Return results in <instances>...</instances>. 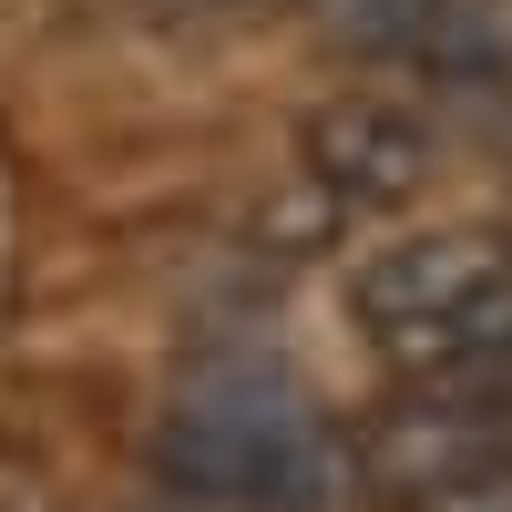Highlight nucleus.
I'll use <instances>...</instances> for the list:
<instances>
[{
    "label": "nucleus",
    "mask_w": 512,
    "mask_h": 512,
    "mask_svg": "<svg viewBox=\"0 0 512 512\" xmlns=\"http://www.w3.org/2000/svg\"><path fill=\"white\" fill-rule=\"evenodd\" d=\"M154 472L175 502L216 512H328L338 492H359L349 431L277 359H195L154 431Z\"/></svg>",
    "instance_id": "nucleus-1"
},
{
    "label": "nucleus",
    "mask_w": 512,
    "mask_h": 512,
    "mask_svg": "<svg viewBox=\"0 0 512 512\" xmlns=\"http://www.w3.org/2000/svg\"><path fill=\"white\" fill-rule=\"evenodd\" d=\"M349 318L400 379H472L512 359V226H431L349 277Z\"/></svg>",
    "instance_id": "nucleus-2"
},
{
    "label": "nucleus",
    "mask_w": 512,
    "mask_h": 512,
    "mask_svg": "<svg viewBox=\"0 0 512 512\" xmlns=\"http://www.w3.org/2000/svg\"><path fill=\"white\" fill-rule=\"evenodd\" d=\"M359 492L390 512H461L512 492V390L502 379H420L410 400L349 431Z\"/></svg>",
    "instance_id": "nucleus-3"
},
{
    "label": "nucleus",
    "mask_w": 512,
    "mask_h": 512,
    "mask_svg": "<svg viewBox=\"0 0 512 512\" xmlns=\"http://www.w3.org/2000/svg\"><path fill=\"white\" fill-rule=\"evenodd\" d=\"M297 154H308V185L338 205H410L431 185V123L390 93H338L297 123Z\"/></svg>",
    "instance_id": "nucleus-4"
},
{
    "label": "nucleus",
    "mask_w": 512,
    "mask_h": 512,
    "mask_svg": "<svg viewBox=\"0 0 512 512\" xmlns=\"http://www.w3.org/2000/svg\"><path fill=\"white\" fill-rule=\"evenodd\" d=\"M400 62L441 72V82H492V72H512V0H420Z\"/></svg>",
    "instance_id": "nucleus-5"
},
{
    "label": "nucleus",
    "mask_w": 512,
    "mask_h": 512,
    "mask_svg": "<svg viewBox=\"0 0 512 512\" xmlns=\"http://www.w3.org/2000/svg\"><path fill=\"white\" fill-rule=\"evenodd\" d=\"M461 512H512V492H482V502H461Z\"/></svg>",
    "instance_id": "nucleus-6"
},
{
    "label": "nucleus",
    "mask_w": 512,
    "mask_h": 512,
    "mask_svg": "<svg viewBox=\"0 0 512 512\" xmlns=\"http://www.w3.org/2000/svg\"><path fill=\"white\" fill-rule=\"evenodd\" d=\"M123 512H185V502H123Z\"/></svg>",
    "instance_id": "nucleus-7"
},
{
    "label": "nucleus",
    "mask_w": 512,
    "mask_h": 512,
    "mask_svg": "<svg viewBox=\"0 0 512 512\" xmlns=\"http://www.w3.org/2000/svg\"><path fill=\"white\" fill-rule=\"evenodd\" d=\"M502 164H512V123H502Z\"/></svg>",
    "instance_id": "nucleus-8"
},
{
    "label": "nucleus",
    "mask_w": 512,
    "mask_h": 512,
    "mask_svg": "<svg viewBox=\"0 0 512 512\" xmlns=\"http://www.w3.org/2000/svg\"><path fill=\"white\" fill-rule=\"evenodd\" d=\"M226 11H236V0H226Z\"/></svg>",
    "instance_id": "nucleus-9"
}]
</instances>
